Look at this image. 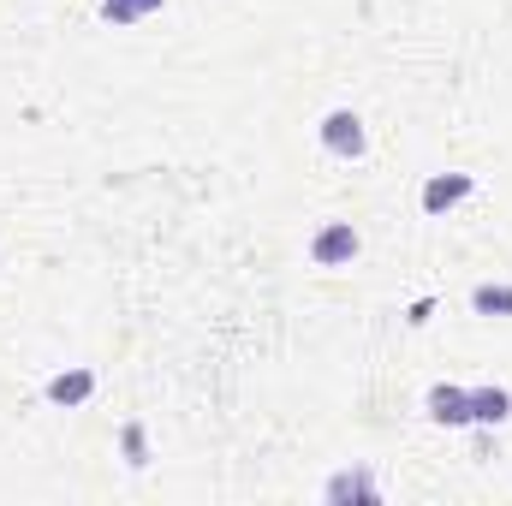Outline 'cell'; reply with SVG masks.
Here are the masks:
<instances>
[{
  "label": "cell",
  "instance_id": "obj_1",
  "mask_svg": "<svg viewBox=\"0 0 512 506\" xmlns=\"http://www.w3.org/2000/svg\"><path fill=\"white\" fill-rule=\"evenodd\" d=\"M364 251V233L352 227V221H322L316 233H310V262L316 268H352Z\"/></svg>",
  "mask_w": 512,
  "mask_h": 506
},
{
  "label": "cell",
  "instance_id": "obj_2",
  "mask_svg": "<svg viewBox=\"0 0 512 506\" xmlns=\"http://www.w3.org/2000/svg\"><path fill=\"white\" fill-rule=\"evenodd\" d=\"M316 137H322V149H328V155H340V161H358V155L370 149V131H364V120H358L352 108H334V114H322Z\"/></svg>",
  "mask_w": 512,
  "mask_h": 506
},
{
  "label": "cell",
  "instance_id": "obj_3",
  "mask_svg": "<svg viewBox=\"0 0 512 506\" xmlns=\"http://www.w3.org/2000/svg\"><path fill=\"white\" fill-rule=\"evenodd\" d=\"M471 191H477V179H471V173H429L417 203H423V215H429V221H441V215H447V209H459Z\"/></svg>",
  "mask_w": 512,
  "mask_h": 506
},
{
  "label": "cell",
  "instance_id": "obj_4",
  "mask_svg": "<svg viewBox=\"0 0 512 506\" xmlns=\"http://www.w3.org/2000/svg\"><path fill=\"white\" fill-rule=\"evenodd\" d=\"M423 411H429V423H441V429H465V423H471V387L435 381V387L423 393Z\"/></svg>",
  "mask_w": 512,
  "mask_h": 506
},
{
  "label": "cell",
  "instance_id": "obj_5",
  "mask_svg": "<svg viewBox=\"0 0 512 506\" xmlns=\"http://www.w3.org/2000/svg\"><path fill=\"white\" fill-rule=\"evenodd\" d=\"M48 405L54 411H78V405H90L96 399V370H84V364H72V370H60V376H48Z\"/></svg>",
  "mask_w": 512,
  "mask_h": 506
},
{
  "label": "cell",
  "instance_id": "obj_6",
  "mask_svg": "<svg viewBox=\"0 0 512 506\" xmlns=\"http://www.w3.org/2000/svg\"><path fill=\"white\" fill-rule=\"evenodd\" d=\"M322 501H328V506H346V501H382V483H376V471L352 465V471H334V477L322 483Z\"/></svg>",
  "mask_w": 512,
  "mask_h": 506
},
{
  "label": "cell",
  "instance_id": "obj_7",
  "mask_svg": "<svg viewBox=\"0 0 512 506\" xmlns=\"http://www.w3.org/2000/svg\"><path fill=\"white\" fill-rule=\"evenodd\" d=\"M507 417H512V393L507 387H471V423L501 429Z\"/></svg>",
  "mask_w": 512,
  "mask_h": 506
},
{
  "label": "cell",
  "instance_id": "obj_8",
  "mask_svg": "<svg viewBox=\"0 0 512 506\" xmlns=\"http://www.w3.org/2000/svg\"><path fill=\"white\" fill-rule=\"evenodd\" d=\"M161 6H167V0H102V18L126 30V24H143V18L161 12Z\"/></svg>",
  "mask_w": 512,
  "mask_h": 506
},
{
  "label": "cell",
  "instance_id": "obj_9",
  "mask_svg": "<svg viewBox=\"0 0 512 506\" xmlns=\"http://www.w3.org/2000/svg\"><path fill=\"white\" fill-rule=\"evenodd\" d=\"M471 310H477V316H512V286H501V280H483V286L471 292Z\"/></svg>",
  "mask_w": 512,
  "mask_h": 506
},
{
  "label": "cell",
  "instance_id": "obj_10",
  "mask_svg": "<svg viewBox=\"0 0 512 506\" xmlns=\"http://www.w3.org/2000/svg\"><path fill=\"white\" fill-rule=\"evenodd\" d=\"M120 453H126L131 471L149 465V429H143V423H120Z\"/></svg>",
  "mask_w": 512,
  "mask_h": 506
}]
</instances>
